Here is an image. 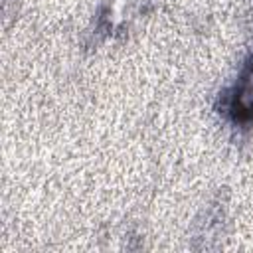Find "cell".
<instances>
[{
  "instance_id": "cell-1",
  "label": "cell",
  "mask_w": 253,
  "mask_h": 253,
  "mask_svg": "<svg viewBox=\"0 0 253 253\" xmlns=\"http://www.w3.org/2000/svg\"><path fill=\"white\" fill-rule=\"evenodd\" d=\"M152 0H99L93 26L87 32V47L126 36L132 24L148 14Z\"/></svg>"
},
{
  "instance_id": "cell-2",
  "label": "cell",
  "mask_w": 253,
  "mask_h": 253,
  "mask_svg": "<svg viewBox=\"0 0 253 253\" xmlns=\"http://www.w3.org/2000/svg\"><path fill=\"white\" fill-rule=\"evenodd\" d=\"M215 111L239 130L253 126V53L243 61L235 81L217 95Z\"/></svg>"
}]
</instances>
